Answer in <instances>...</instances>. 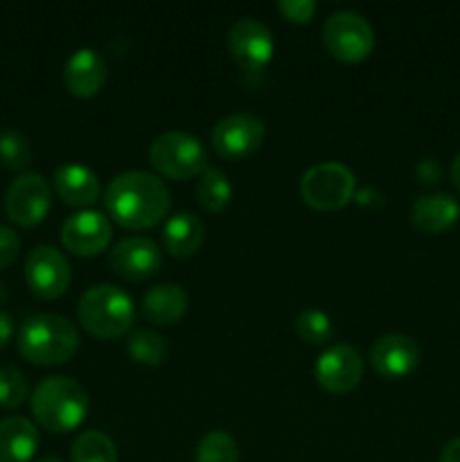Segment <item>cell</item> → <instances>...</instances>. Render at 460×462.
<instances>
[{
	"label": "cell",
	"mask_w": 460,
	"mask_h": 462,
	"mask_svg": "<svg viewBox=\"0 0 460 462\" xmlns=\"http://www.w3.org/2000/svg\"><path fill=\"white\" fill-rule=\"evenodd\" d=\"M460 203L446 192L419 194L410 208V219L424 233H445L458 221Z\"/></svg>",
	"instance_id": "e0dca14e"
},
{
	"label": "cell",
	"mask_w": 460,
	"mask_h": 462,
	"mask_svg": "<svg viewBox=\"0 0 460 462\" xmlns=\"http://www.w3.org/2000/svg\"><path fill=\"white\" fill-rule=\"evenodd\" d=\"M451 180H454L455 188L460 189V153L451 161Z\"/></svg>",
	"instance_id": "836d02e7"
},
{
	"label": "cell",
	"mask_w": 460,
	"mask_h": 462,
	"mask_svg": "<svg viewBox=\"0 0 460 462\" xmlns=\"http://www.w3.org/2000/svg\"><path fill=\"white\" fill-rule=\"evenodd\" d=\"M363 377V359L356 347L336 343L316 359V382L329 393H350Z\"/></svg>",
	"instance_id": "4fadbf2b"
},
{
	"label": "cell",
	"mask_w": 460,
	"mask_h": 462,
	"mask_svg": "<svg viewBox=\"0 0 460 462\" xmlns=\"http://www.w3.org/2000/svg\"><path fill=\"white\" fill-rule=\"evenodd\" d=\"M79 320L93 337L117 338L131 329L135 305L126 291L108 282L93 284L79 298Z\"/></svg>",
	"instance_id": "277c9868"
},
{
	"label": "cell",
	"mask_w": 460,
	"mask_h": 462,
	"mask_svg": "<svg viewBox=\"0 0 460 462\" xmlns=\"http://www.w3.org/2000/svg\"><path fill=\"white\" fill-rule=\"evenodd\" d=\"M149 161L158 174L171 180H188L207 170V152L188 131H165L149 147Z\"/></svg>",
	"instance_id": "5b68a950"
},
{
	"label": "cell",
	"mask_w": 460,
	"mask_h": 462,
	"mask_svg": "<svg viewBox=\"0 0 460 462\" xmlns=\"http://www.w3.org/2000/svg\"><path fill=\"white\" fill-rule=\"evenodd\" d=\"M54 189L68 206L86 208L99 199V179L81 162H66L54 171Z\"/></svg>",
	"instance_id": "ac0fdd59"
},
{
	"label": "cell",
	"mask_w": 460,
	"mask_h": 462,
	"mask_svg": "<svg viewBox=\"0 0 460 462\" xmlns=\"http://www.w3.org/2000/svg\"><path fill=\"white\" fill-rule=\"evenodd\" d=\"M39 449V431L27 418L0 420V462H30Z\"/></svg>",
	"instance_id": "ffe728a7"
},
{
	"label": "cell",
	"mask_w": 460,
	"mask_h": 462,
	"mask_svg": "<svg viewBox=\"0 0 460 462\" xmlns=\"http://www.w3.org/2000/svg\"><path fill=\"white\" fill-rule=\"evenodd\" d=\"M70 278V264L59 248L45 246V244L32 248L25 260V280L32 293L52 300L66 293Z\"/></svg>",
	"instance_id": "8fae6325"
},
{
	"label": "cell",
	"mask_w": 460,
	"mask_h": 462,
	"mask_svg": "<svg viewBox=\"0 0 460 462\" xmlns=\"http://www.w3.org/2000/svg\"><path fill=\"white\" fill-rule=\"evenodd\" d=\"M104 203L108 215L124 228H152L167 217L171 197L156 174L131 170L122 171L108 183Z\"/></svg>",
	"instance_id": "6da1fadb"
},
{
	"label": "cell",
	"mask_w": 460,
	"mask_h": 462,
	"mask_svg": "<svg viewBox=\"0 0 460 462\" xmlns=\"http://www.w3.org/2000/svg\"><path fill=\"white\" fill-rule=\"evenodd\" d=\"M278 9L293 23H307L316 12L314 0H280Z\"/></svg>",
	"instance_id": "f1b7e54d"
},
{
	"label": "cell",
	"mask_w": 460,
	"mask_h": 462,
	"mask_svg": "<svg viewBox=\"0 0 460 462\" xmlns=\"http://www.w3.org/2000/svg\"><path fill=\"white\" fill-rule=\"evenodd\" d=\"M266 135V125L255 113H230L212 126V147L224 158H244L255 152Z\"/></svg>",
	"instance_id": "30bf717a"
},
{
	"label": "cell",
	"mask_w": 460,
	"mask_h": 462,
	"mask_svg": "<svg viewBox=\"0 0 460 462\" xmlns=\"http://www.w3.org/2000/svg\"><path fill=\"white\" fill-rule=\"evenodd\" d=\"M419 346L406 334H383L370 347V364L382 377L400 379L413 373L419 364Z\"/></svg>",
	"instance_id": "5bb4252c"
},
{
	"label": "cell",
	"mask_w": 460,
	"mask_h": 462,
	"mask_svg": "<svg viewBox=\"0 0 460 462\" xmlns=\"http://www.w3.org/2000/svg\"><path fill=\"white\" fill-rule=\"evenodd\" d=\"M162 257L158 244L149 237H126L111 251V266L126 280H147L161 269Z\"/></svg>",
	"instance_id": "9a60e30c"
},
{
	"label": "cell",
	"mask_w": 460,
	"mask_h": 462,
	"mask_svg": "<svg viewBox=\"0 0 460 462\" xmlns=\"http://www.w3.org/2000/svg\"><path fill=\"white\" fill-rule=\"evenodd\" d=\"M88 413V395L75 379L54 374L39 382L32 393V415L52 433H66L79 427Z\"/></svg>",
	"instance_id": "7a4b0ae2"
},
{
	"label": "cell",
	"mask_w": 460,
	"mask_h": 462,
	"mask_svg": "<svg viewBox=\"0 0 460 462\" xmlns=\"http://www.w3.org/2000/svg\"><path fill=\"white\" fill-rule=\"evenodd\" d=\"M415 171H418V179L422 183H436L440 179V162L436 158H422L418 167H415Z\"/></svg>",
	"instance_id": "4dcf8cb0"
},
{
	"label": "cell",
	"mask_w": 460,
	"mask_h": 462,
	"mask_svg": "<svg viewBox=\"0 0 460 462\" xmlns=\"http://www.w3.org/2000/svg\"><path fill=\"white\" fill-rule=\"evenodd\" d=\"M106 81V61L93 48H79L63 68V84L77 97H93Z\"/></svg>",
	"instance_id": "2e32d148"
},
{
	"label": "cell",
	"mask_w": 460,
	"mask_h": 462,
	"mask_svg": "<svg viewBox=\"0 0 460 462\" xmlns=\"http://www.w3.org/2000/svg\"><path fill=\"white\" fill-rule=\"evenodd\" d=\"M203 224L192 212H176L162 228V244L167 251L176 257H189L201 248L203 244Z\"/></svg>",
	"instance_id": "44dd1931"
},
{
	"label": "cell",
	"mask_w": 460,
	"mask_h": 462,
	"mask_svg": "<svg viewBox=\"0 0 460 462\" xmlns=\"http://www.w3.org/2000/svg\"><path fill=\"white\" fill-rule=\"evenodd\" d=\"M194 462H239V447L228 431L215 429L198 440Z\"/></svg>",
	"instance_id": "cb8c5ba5"
},
{
	"label": "cell",
	"mask_w": 460,
	"mask_h": 462,
	"mask_svg": "<svg viewBox=\"0 0 460 462\" xmlns=\"http://www.w3.org/2000/svg\"><path fill=\"white\" fill-rule=\"evenodd\" d=\"M52 206L50 183L36 171H23L12 180L5 194V212L16 226L30 228L41 224Z\"/></svg>",
	"instance_id": "ba28073f"
},
{
	"label": "cell",
	"mask_w": 460,
	"mask_h": 462,
	"mask_svg": "<svg viewBox=\"0 0 460 462\" xmlns=\"http://www.w3.org/2000/svg\"><path fill=\"white\" fill-rule=\"evenodd\" d=\"M440 462H460V438H454L442 447Z\"/></svg>",
	"instance_id": "1f68e13d"
},
{
	"label": "cell",
	"mask_w": 460,
	"mask_h": 462,
	"mask_svg": "<svg viewBox=\"0 0 460 462\" xmlns=\"http://www.w3.org/2000/svg\"><path fill=\"white\" fill-rule=\"evenodd\" d=\"M188 311V293L174 282H161L147 289L143 298L144 319L153 325H174Z\"/></svg>",
	"instance_id": "d6986e66"
},
{
	"label": "cell",
	"mask_w": 460,
	"mask_h": 462,
	"mask_svg": "<svg viewBox=\"0 0 460 462\" xmlns=\"http://www.w3.org/2000/svg\"><path fill=\"white\" fill-rule=\"evenodd\" d=\"M197 199L206 210H224L230 203V199H233V185H230L228 176L221 170H216V167H207L201 174V180H198Z\"/></svg>",
	"instance_id": "7402d4cb"
},
{
	"label": "cell",
	"mask_w": 460,
	"mask_h": 462,
	"mask_svg": "<svg viewBox=\"0 0 460 462\" xmlns=\"http://www.w3.org/2000/svg\"><path fill=\"white\" fill-rule=\"evenodd\" d=\"M0 162L14 171H23L32 162V144L21 131L5 129L0 134Z\"/></svg>",
	"instance_id": "484cf974"
},
{
	"label": "cell",
	"mask_w": 460,
	"mask_h": 462,
	"mask_svg": "<svg viewBox=\"0 0 460 462\" xmlns=\"http://www.w3.org/2000/svg\"><path fill=\"white\" fill-rule=\"evenodd\" d=\"M72 462H117V447L106 433L84 431L72 442Z\"/></svg>",
	"instance_id": "603a6c76"
},
{
	"label": "cell",
	"mask_w": 460,
	"mask_h": 462,
	"mask_svg": "<svg viewBox=\"0 0 460 462\" xmlns=\"http://www.w3.org/2000/svg\"><path fill=\"white\" fill-rule=\"evenodd\" d=\"M354 174L343 162H318L309 167L300 179V194L307 206L332 212L345 206L354 194Z\"/></svg>",
	"instance_id": "8992f818"
},
{
	"label": "cell",
	"mask_w": 460,
	"mask_h": 462,
	"mask_svg": "<svg viewBox=\"0 0 460 462\" xmlns=\"http://www.w3.org/2000/svg\"><path fill=\"white\" fill-rule=\"evenodd\" d=\"M228 50L237 66L246 72H257L273 57V36L271 30L253 16H242L230 25Z\"/></svg>",
	"instance_id": "9c48e42d"
},
{
	"label": "cell",
	"mask_w": 460,
	"mask_h": 462,
	"mask_svg": "<svg viewBox=\"0 0 460 462\" xmlns=\"http://www.w3.org/2000/svg\"><path fill=\"white\" fill-rule=\"evenodd\" d=\"M323 41L334 57L354 63L373 52L374 32L368 18L361 16L359 12L341 9L325 21Z\"/></svg>",
	"instance_id": "52a82bcc"
},
{
	"label": "cell",
	"mask_w": 460,
	"mask_h": 462,
	"mask_svg": "<svg viewBox=\"0 0 460 462\" xmlns=\"http://www.w3.org/2000/svg\"><path fill=\"white\" fill-rule=\"evenodd\" d=\"M79 347V332L59 314H34L18 329V350L36 365L66 364Z\"/></svg>",
	"instance_id": "3957f363"
},
{
	"label": "cell",
	"mask_w": 460,
	"mask_h": 462,
	"mask_svg": "<svg viewBox=\"0 0 460 462\" xmlns=\"http://www.w3.org/2000/svg\"><path fill=\"white\" fill-rule=\"evenodd\" d=\"M296 332L298 337L311 346H320V343L329 341L334 332L332 319L320 310H305L298 314L296 319Z\"/></svg>",
	"instance_id": "4316f807"
},
{
	"label": "cell",
	"mask_w": 460,
	"mask_h": 462,
	"mask_svg": "<svg viewBox=\"0 0 460 462\" xmlns=\"http://www.w3.org/2000/svg\"><path fill=\"white\" fill-rule=\"evenodd\" d=\"M113 237V226L104 212L79 210L61 226V242L70 253L81 257L99 255Z\"/></svg>",
	"instance_id": "7c38bea8"
},
{
	"label": "cell",
	"mask_w": 460,
	"mask_h": 462,
	"mask_svg": "<svg viewBox=\"0 0 460 462\" xmlns=\"http://www.w3.org/2000/svg\"><path fill=\"white\" fill-rule=\"evenodd\" d=\"M12 334H14L12 316L5 314V311H0V347L7 346L9 338H12Z\"/></svg>",
	"instance_id": "d6a6232c"
},
{
	"label": "cell",
	"mask_w": 460,
	"mask_h": 462,
	"mask_svg": "<svg viewBox=\"0 0 460 462\" xmlns=\"http://www.w3.org/2000/svg\"><path fill=\"white\" fill-rule=\"evenodd\" d=\"M21 251V239H18L16 230L9 226H0V269L12 264Z\"/></svg>",
	"instance_id": "f546056e"
},
{
	"label": "cell",
	"mask_w": 460,
	"mask_h": 462,
	"mask_svg": "<svg viewBox=\"0 0 460 462\" xmlns=\"http://www.w3.org/2000/svg\"><path fill=\"white\" fill-rule=\"evenodd\" d=\"M36 462H61V460L54 458V456H45V458H39Z\"/></svg>",
	"instance_id": "e575fe53"
},
{
	"label": "cell",
	"mask_w": 460,
	"mask_h": 462,
	"mask_svg": "<svg viewBox=\"0 0 460 462\" xmlns=\"http://www.w3.org/2000/svg\"><path fill=\"white\" fill-rule=\"evenodd\" d=\"M27 397V379L16 368H0V406L18 409Z\"/></svg>",
	"instance_id": "83f0119b"
},
{
	"label": "cell",
	"mask_w": 460,
	"mask_h": 462,
	"mask_svg": "<svg viewBox=\"0 0 460 462\" xmlns=\"http://www.w3.org/2000/svg\"><path fill=\"white\" fill-rule=\"evenodd\" d=\"M131 359L143 365H161L167 356V343L153 329H135L126 343Z\"/></svg>",
	"instance_id": "d4e9b609"
}]
</instances>
